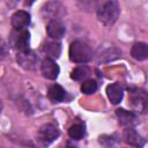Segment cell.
<instances>
[{"mask_svg":"<svg viewBox=\"0 0 148 148\" xmlns=\"http://www.w3.org/2000/svg\"><path fill=\"white\" fill-rule=\"evenodd\" d=\"M106 95L112 104H118L123 99L124 89L119 83H111L106 87Z\"/></svg>","mask_w":148,"mask_h":148,"instance_id":"4fadbf2b","label":"cell"},{"mask_svg":"<svg viewBox=\"0 0 148 148\" xmlns=\"http://www.w3.org/2000/svg\"><path fill=\"white\" fill-rule=\"evenodd\" d=\"M89 74H90V69L87 66L82 65V66H79V67H76V68H74L72 71L71 77L73 80H75V81H81V80L86 81V79L89 76Z\"/></svg>","mask_w":148,"mask_h":148,"instance_id":"e0dca14e","label":"cell"},{"mask_svg":"<svg viewBox=\"0 0 148 148\" xmlns=\"http://www.w3.org/2000/svg\"><path fill=\"white\" fill-rule=\"evenodd\" d=\"M10 22L14 30H25V28H28L30 24V14L25 10H17L12 15Z\"/></svg>","mask_w":148,"mask_h":148,"instance_id":"8992f818","label":"cell"},{"mask_svg":"<svg viewBox=\"0 0 148 148\" xmlns=\"http://www.w3.org/2000/svg\"><path fill=\"white\" fill-rule=\"evenodd\" d=\"M60 135V132L58 127L53 124H44L38 133H37V140L43 145V146H49L52 143L54 140H57Z\"/></svg>","mask_w":148,"mask_h":148,"instance_id":"3957f363","label":"cell"},{"mask_svg":"<svg viewBox=\"0 0 148 148\" xmlns=\"http://www.w3.org/2000/svg\"><path fill=\"white\" fill-rule=\"evenodd\" d=\"M130 99L133 109L139 112H145L148 110V95L142 91H132L130 94Z\"/></svg>","mask_w":148,"mask_h":148,"instance_id":"9c48e42d","label":"cell"},{"mask_svg":"<svg viewBox=\"0 0 148 148\" xmlns=\"http://www.w3.org/2000/svg\"><path fill=\"white\" fill-rule=\"evenodd\" d=\"M64 5L59 1H49L42 7V14L44 17H47L51 21H59V17H61L66 10Z\"/></svg>","mask_w":148,"mask_h":148,"instance_id":"277c9868","label":"cell"},{"mask_svg":"<svg viewBox=\"0 0 148 148\" xmlns=\"http://www.w3.org/2000/svg\"><path fill=\"white\" fill-rule=\"evenodd\" d=\"M44 51L47 54V58H51V59L54 60V58L57 59L60 56L61 47H60V44L59 43H57V42H50V43H46V45L44 47Z\"/></svg>","mask_w":148,"mask_h":148,"instance_id":"2e32d148","label":"cell"},{"mask_svg":"<svg viewBox=\"0 0 148 148\" xmlns=\"http://www.w3.org/2000/svg\"><path fill=\"white\" fill-rule=\"evenodd\" d=\"M46 32L49 37L53 39H60L64 37L66 32V28H65V24L60 21H51L46 27Z\"/></svg>","mask_w":148,"mask_h":148,"instance_id":"7c38bea8","label":"cell"},{"mask_svg":"<svg viewBox=\"0 0 148 148\" xmlns=\"http://www.w3.org/2000/svg\"><path fill=\"white\" fill-rule=\"evenodd\" d=\"M49 97L53 102H62L66 98V91L61 86L53 84L49 89Z\"/></svg>","mask_w":148,"mask_h":148,"instance_id":"9a60e30c","label":"cell"},{"mask_svg":"<svg viewBox=\"0 0 148 148\" xmlns=\"http://www.w3.org/2000/svg\"><path fill=\"white\" fill-rule=\"evenodd\" d=\"M131 56L135 60H139V61H143L148 59V44L142 43V42H138L133 44L131 49Z\"/></svg>","mask_w":148,"mask_h":148,"instance_id":"5bb4252c","label":"cell"},{"mask_svg":"<svg viewBox=\"0 0 148 148\" xmlns=\"http://www.w3.org/2000/svg\"><path fill=\"white\" fill-rule=\"evenodd\" d=\"M66 148H75V147H71V146H68V147H66Z\"/></svg>","mask_w":148,"mask_h":148,"instance_id":"ffe728a7","label":"cell"},{"mask_svg":"<svg viewBox=\"0 0 148 148\" xmlns=\"http://www.w3.org/2000/svg\"><path fill=\"white\" fill-rule=\"evenodd\" d=\"M96 90H97V83L92 79H88L83 81V83L81 84V92L84 95H91Z\"/></svg>","mask_w":148,"mask_h":148,"instance_id":"d6986e66","label":"cell"},{"mask_svg":"<svg viewBox=\"0 0 148 148\" xmlns=\"http://www.w3.org/2000/svg\"><path fill=\"white\" fill-rule=\"evenodd\" d=\"M69 60L76 64H84L91 60L92 58V50L91 47L81 40H74L69 45L68 50Z\"/></svg>","mask_w":148,"mask_h":148,"instance_id":"7a4b0ae2","label":"cell"},{"mask_svg":"<svg viewBox=\"0 0 148 148\" xmlns=\"http://www.w3.org/2000/svg\"><path fill=\"white\" fill-rule=\"evenodd\" d=\"M29 43H30V34L28 30H21L12 35V45L15 47L18 52H24L29 50Z\"/></svg>","mask_w":148,"mask_h":148,"instance_id":"5b68a950","label":"cell"},{"mask_svg":"<svg viewBox=\"0 0 148 148\" xmlns=\"http://www.w3.org/2000/svg\"><path fill=\"white\" fill-rule=\"evenodd\" d=\"M116 114L118 117V120H119V124L125 126L126 128H130V127H133L138 120H136V116L131 112V111H127L125 109H118L116 111Z\"/></svg>","mask_w":148,"mask_h":148,"instance_id":"8fae6325","label":"cell"},{"mask_svg":"<svg viewBox=\"0 0 148 148\" xmlns=\"http://www.w3.org/2000/svg\"><path fill=\"white\" fill-rule=\"evenodd\" d=\"M68 134L72 139L74 140H80L86 134V131H84V126L81 125V124H74L69 127L68 130Z\"/></svg>","mask_w":148,"mask_h":148,"instance_id":"ac0fdd59","label":"cell"},{"mask_svg":"<svg viewBox=\"0 0 148 148\" xmlns=\"http://www.w3.org/2000/svg\"><path fill=\"white\" fill-rule=\"evenodd\" d=\"M120 8L117 1H104L97 7V18L105 25H112L119 17Z\"/></svg>","mask_w":148,"mask_h":148,"instance_id":"6da1fadb","label":"cell"},{"mask_svg":"<svg viewBox=\"0 0 148 148\" xmlns=\"http://www.w3.org/2000/svg\"><path fill=\"white\" fill-rule=\"evenodd\" d=\"M124 140L130 146H133V147H136V148H141L146 143V140L133 127H130V128L125 130V132H124Z\"/></svg>","mask_w":148,"mask_h":148,"instance_id":"30bf717a","label":"cell"},{"mask_svg":"<svg viewBox=\"0 0 148 148\" xmlns=\"http://www.w3.org/2000/svg\"><path fill=\"white\" fill-rule=\"evenodd\" d=\"M16 60L21 67L25 69H34L37 65L38 58L31 50H28L24 52H17Z\"/></svg>","mask_w":148,"mask_h":148,"instance_id":"52a82bcc","label":"cell"},{"mask_svg":"<svg viewBox=\"0 0 148 148\" xmlns=\"http://www.w3.org/2000/svg\"><path fill=\"white\" fill-rule=\"evenodd\" d=\"M40 71L44 77L49 79V80H56L59 75V66L57 65V62L51 59V58H45L40 65Z\"/></svg>","mask_w":148,"mask_h":148,"instance_id":"ba28073f","label":"cell"}]
</instances>
